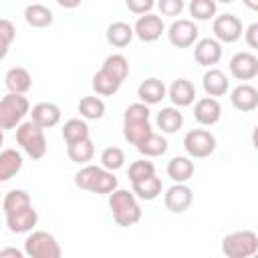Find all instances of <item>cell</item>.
<instances>
[{
  "label": "cell",
  "instance_id": "6da1fadb",
  "mask_svg": "<svg viewBox=\"0 0 258 258\" xmlns=\"http://www.w3.org/2000/svg\"><path fill=\"white\" fill-rule=\"evenodd\" d=\"M149 105L145 103H133L125 109V115H123V137L131 143V145H139L153 129L149 125Z\"/></svg>",
  "mask_w": 258,
  "mask_h": 258
},
{
  "label": "cell",
  "instance_id": "7a4b0ae2",
  "mask_svg": "<svg viewBox=\"0 0 258 258\" xmlns=\"http://www.w3.org/2000/svg\"><path fill=\"white\" fill-rule=\"evenodd\" d=\"M109 208L113 220L123 228H129L141 220V206L137 204L135 194L129 189H113L109 194Z\"/></svg>",
  "mask_w": 258,
  "mask_h": 258
},
{
  "label": "cell",
  "instance_id": "3957f363",
  "mask_svg": "<svg viewBox=\"0 0 258 258\" xmlns=\"http://www.w3.org/2000/svg\"><path fill=\"white\" fill-rule=\"evenodd\" d=\"M16 143L22 147V151L32 159H42L46 155V137L44 129L38 127L32 121H22L16 127Z\"/></svg>",
  "mask_w": 258,
  "mask_h": 258
},
{
  "label": "cell",
  "instance_id": "277c9868",
  "mask_svg": "<svg viewBox=\"0 0 258 258\" xmlns=\"http://www.w3.org/2000/svg\"><path fill=\"white\" fill-rule=\"evenodd\" d=\"M30 113V103L24 95L8 93L0 99V129H14L18 127L24 117Z\"/></svg>",
  "mask_w": 258,
  "mask_h": 258
},
{
  "label": "cell",
  "instance_id": "5b68a950",
  "mask_svg": "<svg viewBox=\"0 0 258 258\" xmlns=\"http://www.w3.org/2000/svg\"><path fill=\"white\" fill-rule=\"evenodd\" d=\"M222 252L228 258H250L258 252V236L252 230L232 232L222 238Z\"/></svg>",
  "mask_w": 258,
  "mask_h": 258
},
{
  "label": "cell",
  "instance_id": "8992f818",
  "mask_svg": "<svg viewBox=\"0 0 258 258\" xmlns=\"http://www.w3.org/2000/svg\"><path fill=\"white\" fill-rule=\"evenodd\" d=\"M24 254L30 258H60L62 250L50 232L36 230L24 240Z\"/></svg>",
  "mask_w": 258,
  "mask_h": 258
},
{
  "label": "cell",
  "instance_id": "52a82bcc",
  "mask_svg": "<svg viewBox=\"0 0 258 258\" xmlns=\"http://www.w3.org/2000/svg\"><path fill=\"white\" fill-rule=\"evenodd\" d=\"M183 147L189 157H208L216 151V137L208 129H191L183 137Z\"/></svg>",
  "mask_w": 258,
  "mask_h": 258
},
{
  "label": "cell",
  "instance_id": "ba28073f",
  "mask_svg": "<svg viewBox=\"0 0 258 258\" xmlns=\"http://www.w3.org/2000/svg\"><path fill=\"white\" fill-rule=\"evenodd\" d=\"M212 30L218 42L232 44L242 36V20L234 14H220L214 18Z\"/></svg>",
  "mask_w": 258,
  "mask_h": 258
},
{
  "label": "cell",
  "instance_id": "9c48e42d",
  "mask_svg": "<svg viewBox=\"0 0 258 258\" xmlns=\"http://www.w3.org/2000/svg\"><path fill=\"white\" fill-rule=\"evenodd\" d=\"M198 26L194 20L187 18H179L175 22H171V26L167 28V38L175 48H187L198 40Z\"/></svg>",
  "mask_w": 258,
  "mask_h": 258
},
{
  "label": "cell",
  "instance_id": "30bf717a",
  "mask_svg": "<svg viewBox=\"0 0 258 258\" xmlns=\"http://www.w3.org/2000/svg\"><path fill=\"white\" fill-rule=\"evenodd\" d=\"M230 75L238 81H252L258 75V58L250 50H240L230 58Z\"/></svg>",
  "mask_w": 258,
  "mask_h": 258
},
{
  "label": "cell",
  "instance_id": "8fae6325",
  "mask_svg": "<svg viewBox=\"0 0 258 258\" xmlns=\"http://www.w3.org/2000/svg\"><path fill=\"white\" fill-rule=\"evenodd\" d=\"M163 30H165V26H163L161 16L151 14V12L141 14V16L137 18L135 26H133L135 36H137L139 40H143V42H155V40L163 34Z\"/></svg>",
  "mask_w": 258,
  "mask_h": 258
},
{
  "label": "cell",
  "instance_id": "7c38bea8",
  "mask_svg": "<svg viewBox=\"0 0 258 258\" xmlns=\"http://www.w3.org/2000/svg\"><path fill=\"white\" fill-rule=\"evenodd\" d=\"M163 202H165V208H167L171 214H183V212L191 206V202H194V191H191V187L185 185V183H173V185L165 191Z\"/></svg>",
  "mask_w": 258,
  "mask_h": 258
},
{
  "label": "cell",
  "instance_id": "4fadbf2b",
  "mask_svg": "<svg viewBox=\"0 0 258 258\" xmlns=\"http://www.w3.org/2000/svg\"><path fill=\"white\" fill-rule=\"evenodd\" d=\"M194 117L200 125L204 127H212L220 121L222 117V105L218 103L216 97H202L196 101L194 105Z\"/></svg>",
  "mask_w": 258,
  "mask_h": 258
},
{
  "label": "cell",
  "instance_id": "5bb4252c",
  "mask_svg": "<svg viewBox=\"0 0 258 258\" xmlns=\"http://www.w3.org/2000/svg\"><path fill=\"white\" fill-rule=\"evenodd\" d=\"M38 222V214L36 210L30 206L22 208V210H16L12 214H6V226L12 234H26V232H32V228L36 226Z\"/></svg>",
  "mask_w": 258,
  "mask_h": 258
},
{
  "label": "cell",
  "instance_id": "9a60e30c",
  "mask_svg": "<svg viewBox=\"0 0 258 258\" xmlns=\"http://www.w3.org/2000/svg\"><path fill=\"white\" fill-rule=\"evenodd\" d=\"M194 56H196V62L202 64V67H214L220 62L222 58V42H218L216 38H202L196 42L194 46Z\"/></svg>",
  "mask_w": 258,
  "mask_h": 258
},
{
  "label": "cell",
  "instance_id": "2e32d148",
  "mask_svg": "<svg viewBox=\"0 0 258 258\" xmlns=\"http://www.w3.org/2000/svg\"><path fill=\"white\" fill-rule=\"evenodd\" d=\"M30 121L42 129H50L60 121V109L54 103H36L30 111Z\"/></svg>",
  "mask_w": 258,
  "mask_h": 258
},
{
  "label": "cell",
  "instance_id": "e0dca14e",
  "mask_svg": "<svg viewBox=\"0 0 258 258\" xmlns=\"http://www.w3.org/2000/svg\"><path fill=\"white\" fill-rule=\"evenodd\" d=\"M165 95H167V89H165L163 81H159L155 77L145 79L137 89V97L145 105H157V103H161L165 99Z\"/></svg>",
  "mask_w": 258,
  "mask_h": 258
},
{
  "label": "cell",
  "instance_id": "ac0fdd59",
  "mask_svg": "<svg viewBox=\"0 0 258 258\" xmlns=\"http://www.w3.org/2000/svg\"><path fill=\"white\" fill-rule=\"evenodd\" d=\"M232 105L234 109L242 111V113H250L258 107V91L256 87L244 83V85H238L234 91H232Z\"/></svg>",
  "mask_w": 258,
  "mask_h": 258
},
{
  "label": "cell",
  "instance_id": "d6986e66",
  "mask_svg": "<svg viewBox=\"0 0 258 258\" xmlns=\"http://www.w3.org/2000/svg\"><path fill=\"white\" fill-rule=\"evenodd\" d=\"M202 85L208 97H222L230 89V81L220 69H208L202 77Z\"/></svg>",
  "mask_w": 258,
  "mask_h": 258
},
{
  "label": "cell",
  "instance_id": "ffe728a7",
  "mask_svg": "<svg viewBox=\"0 0 258 258\" xmlns=\"http://www.w3.org/2000/svg\"><path fill=\"white\" fill-rule=\"evenodd\" d=\"M167 97L173 107H187L196 99V87L187 79H175L167 91Z\"/></svg>",
  "mask_w": 258,
  "mask_h": 258
},
{
  "label": "cell",
  "instance_id": "44dd1931",
  "mask_svg": "<svg viewBox=\"0 0 258 258\" xmlns=\"http://www.w3.org/2000/svg\"><path fill=\"white\" fill-rule=\"evenodd\" d=\"M4 85H6L8 93L26 95L32 87V77L24 67H12L4 77Z\"/></svg>",
  "mask_w": 258,
  "mask_h": 258
},
{
  "label": "cell",
  "instance_id": "7402d4cb",
  "mask_svg": "<svg viewBox=\"0 0 258 258\" xmlns=\"http://www.w3.org/2000/svg\"><path fill=\"white\" fill-rule=\"evenodd\" d=\"M22 169V155L16 149H0V183L12 179Z\"/></svg>",
  "mask_w": 258,
  "mask_h": 258
},
{
  "label": "cell",
  "instance_id": "603a6c76",
  "mask_svg": "<svg viewBox=\"0 0 258 258\" xmlns=\"http://www.w3.org/2000/svg\"><path fill=\"white\" fill-rule=\"evenodd\" d=\"M24 20L28 26L32 28H46L52 24L54 14L50 8H46L44 4H28L24 8Z\"/></svg>",
  "mask_w": 258,
  "mask_h": 258
},
{
  "label": "cell",
  "instance_id": "cb8c5ba5",
  "mask_svg": "<svg viewBox=\"0 0 258 258\" xmlns=\"http://www.w3.org/2000/svg\"><path fill=\"white\" fill-rule=\"evenodd\" d=\"M167 175L175 181V183H185L187 179H191L194 175V161L185 155H175L169 159L167 163Z\"/></svg>",
  "mask_w": 258,
  "mask_h": 258
},
{
  "label": "cell",
  "instance_id": "d4e9b609",
  "mask_svg": "<svg viewBox=\"0 0 258 258\" xmlns=\"http://www.w3.org/2000/svg\"><path fill=\"white\" fill-rule=\"evenodd\" d=\"M105 34H107V42L111 46H115V48H125L133 40V36H135L133 26H129L127 22H113V24H109Z\"/></svg>",
  "mask_w": 258,
  "mask_h": 258
},
{
  "label": "cell",
  "instance_id": "484cf974",
  "mask_svg": "<svg viewBox=\"0 0 258 258\" xmlns=\"http://www.w3.org/2000/svg\"><path fill=\"white\" fill-rule=\"evenodd\" d=\"M183 125V115L179 113V107H163L157 113V127L161 129V133H177Z\"/></svg>",
  "mask_w": 258,
  "mask_h": 258
},
{
  "label": "cell",
  "instance_id": "4316f807",
  "mask_svg": "<svg viewBox=\"0 0 258 258\" xmlns=\"http://www.w3.org/2000/svg\"><path fill=\"white\" fill-rule=\"evenodd\" d=\"M161 189H163V183H161V179L155 173L149 175V177H143L139 181H133V194L139 200H145V202L155 200L161 194Z\"/></svg>",
  "mask_w": 258,
  "mask_h": 258
},
{
  "label": "cell",
  "instance_id": "83f0119b",
  "mask_svg": "<svg viewBox=\"0 0 258 258\" xmlns=\"http://www.w3.org/2000/svg\"><path fill=\"white\" fill-rule=\"evenodd\" d=\"M67 155L71 161L79 163V165H85L93 159L95 155V145L93 141L87 137V139H81V141H75V143H67Z\"/></svg>",
  "mask_w": 258,
  "mask_h": 258
},
{
  "label": "cell",
  "instance_id": "f1b7e54d",
  "mask_svg": "<svg viewBox=\"0 0 258 258\" xmlns=\"http://www.w3.org/2000/svg\"><path fill=\"white\" fill-rule=\"evenodd\" d=\"M101 71H105L109 77H113L117 83L123 85V81L129 75V60L123 54H109L101 67Z\"/></svg>",
  "mask_w": 258,
  "mask_h": 258
},
{
  "label": "cell",
  "instance_id": "f546056e",
  "mask_svg": "<svg viewBox=\"0 0 258 258\" xmlns=\"http://www.w3.org/2000/svg\"><path fill=\"white\" fill-rule=\"evenodd\" d=\"M167 139L163 137V135H159V133H149L139 145H137V151L141 153V155H145V157H159V155H163L165 151H167Z\"/></svg>",
  "mask_w": 258,
  "mask_h": 258
},
{
  "label": "cell",
  "instance_id": "4dcf8cb0",
  "mask_svg": "<svg viewBox=\"0 0 258 258\" xmlns=\"http://www.w3.org/2000/svg\"><path fill=\"white\" fill-rule=\"evenodd\" d=\"M79 113L83 119H89V121H97L105 115V103L99 99V97H83L79 101Z\"/></svg>",
  "mask_w": 258,
  "mask_h": 258
},
{
  "label": "cell",
  "instance_id": "1f68e13d",
  "mask_svg": "<svg viewBox=\"0 0 258 258\" xmlns=\"http://www.w3.org/2000/svg\"><path fill=\"white\" fill-rule=\"evenodd\" d=\"M89 137V125L85 119H69L62 125V139L67 143H75Z\"/></svg>",
  "mask_w": 258,
  "mask_h": 258
},
{
  "label": "cell",
  "instance_id": "d6a6232c",
  "mask_svg": "<svg viewBox=\"0 0 258 258\" xmlns=\"http://www.w3.org/2000/svg\"><path fill=\"white\" fill-rule=\"evenodd\" d=\"M121 89V83H117L113 77H109L105 71H97L95 77H93V91L97 95H103V97H109V95H115L117 91Z\"/></svg>",
  "mask_w": 258,
  "mask_h": 258
},
{
  "label": "cell",
  "instance_id": "836d02e7",
  "mask_svg": "<svg viewBox=\"0 0 258 258\" xmlns=\"http://www.w3.org/2000/svg\"><path fill=\"white\" fill-rule=\"evenodd\" d=\"M30 204H32L30 196L24 189H10L2 200V210H4V214H12V212L22 210V208H26Z\"/></svg>",
  "mask_w": 258,
  "mask_h": 258
},
{
  "label": "cell",
  "instance_id": "e575fe53",
  "mask_svg": "<svg viewBox=\"0 0 258 258\" xmlns=\"http://www.w3.org/2000/svg\"><path fill=\"white\" fill-rule=\"evenodd\" d=\"M113 189H117V177L113 175V171H109V169H101L99 171V175H97V179H95V183L91 185V194H97V196H109Z\"/></svg>",
  "mask_w": 258,
  "mask_h": 258
},
{
  "label": "cell",
  "instance_id": "d590c367",
  "mask_svg": "<svg viewBox=\"0 0 258 258\" xmlns=\"http://www.w3.org/2000/svg\"><path fill=\"white\" fill-rule=\"evenodd\" d=\"M123 163H125V153H123L121 147L113 145V147L103 149V153H101V167H105L109 171H117V169L123 167Z\"/></svg>",
  "mask_w": 258,
  "mask_h": 258
},
{
  "label": "cell",
  "instance_id": "8d00e7d4",
  "mask_svg": "<svg viewBox=\"0 0 258 258\" xmlns=\"http://www.w3.org/2000/svg\"><path fill=\"white\" fill-rule=\"evenodd\" d=\"M218 4L216 0H191L189 2V14L196 20H210L216 16Z\"/></svg>",
  "mask_w": 258,
  "mask_h": 258
},
{
  "label": "cell",
  "instance_id": "74e56055",
  "mask_svg": "<svg viewBox=\"0 0 258 258\" xmlns=\"http://www.w3.org/2000/svg\"><path fill=\"white\" fill-rule=\"evenodd\" d=\"M101 169H103V167H99V165H85V167H81V169L75 173V185L89 191L91 185L95 183V179H97V175H99Z\"/></svg>",
  "mask_w": 258,
  "mask_h": 258
},
{
  "label": "cell",
  "instance_id": "f35d334b",
  "mask_svg": "<svg viewBox=\"0 0 258 258\" xmlns=\"http://www.w3.org/2000/svg\"><path fill=\"white\" fill-rule=\"evenodd\" d=\"M153 173H155V165H153L151 161H147V159H137V161H133V163L129 165L127 177H129V181L133 183V181H139V179L149 177V175H153Z\"/></svg>",
  "mask_w": 258,
  "mask_h": 258
},
{
  "label": "cell",
  "instance_id": "ab89813d",
  "mask_svg": "<svg viewBox=\"0 0 258 258\" xmlns=\"http://www.w3.org/2000/svg\"><path fill=\"white\" fill-rule=\"evenodd\" d=\"M155 4H157L159 12L163 16H179L181 10L185 8V2L183 0H157Z\"/></svg>",
  "mask_w": 258,
  "mask_h": 258
},
{
  "label": "cell",
  "instance_id": "60d3db41",
  "mask_svg": "<svg viewBox=\"0 0 258 258\" xmlns=\"http://www.w3.org/2000/svg\"><path fill=\"white\" fill-rule=\"evenodd\" d=\"M14 38H16V28H14V24H12L10 20H6V18H0V40L10 46V44L14 42Z\"/></svg>",
  "mask_w": 258,
  "mask_h": 258
},
{
  "label": "cell",
  "instance_id": "b9f144b4",
  "mask_svg": "<svg viewBox=\"0 0 258 258\" xmlns=\"http://www.w3.org/2000/svg\"><path fill=\"white\" fill-rule=\"evenodd\" d=\"M127 8L133 12V14H147L151 12V8L155 6V0H125Z\"/></svg>",
  "mask_w": 258,
  "mask_h": 258
},
{
  "label": "cell",
  "instance_id": "7bdbcfd3",
  "mask_svg": "<svg viewBox=\"0 0 258 258\" xmlns=\"http://www.w3.org/2000/svg\"><path fill=\"white\" fill-rule=\"evenodd\" d=\"M246 42L250 48H258V22H252L248 28H246Z\"/></svg>",
  "mask_w": 258,
  "mask_h": 258
},
{
  "label": "cell",
  "instance_id": "ee69618b",
  "mask_svg": "<svg viewBox=\"0 0 258 258\" xmlns=\"http://www.w3.org/2000/svg\"><path fill=\"white\" fill-rule=\"evenodd\" d=\"M4 256L22 258V256H24V252H22V250H18V248H4V250H0V258H4Z\"/></svg>",
  "mask_w": 258,
  "mask_h": 258
},
{
  "label": "cell",
  "instance_id": "f6af8a7d",
  "mask_svg": "<svg viewBox=\"0 0 258 258\" xmlns=\"http://www.w3.org/2000/svg\"><path fill=\"white\" fill-rule=\"evenodd\" d=\"M81 2H83V0H56V4H58V6L69 8V10H73V8H77V6H81Z\"/></svg>",
  "mask_w": 258,
  "mask_h": 258
},
{
  "label": "cell",
  "instance_id": "bcb514c9",
  "mask_svg": "<svg viewBox=\"0 0 258 258\" xmlns=\"http://www.w3.org/2000/svg\"><path fill=\"white\" fill-rule=\"evenodd\" d=\"M250 10H258V0H242Z\"/></svg>",
  "mask_w": 258,
  "mask_h": 258
},
{
  "label": "cell",
  "instance_id": "7dc6e473",
  "mask_svg": "<svg viewBox=\"0 0 258 258\" xmlns=\"http://www.w3.org/2000/svg\"><path fill=\"white\" fill-rule=\"evenodd\" d=\"M8 48H10V46H8V44H4V42L0 40V60H2V58L8 54Z\"/></svg>",
  "mask_w": 258,
  "mask_h": 258
},
{
  "label": "cell",
  "instance_id": "c3c4849f",
  "mask_svg": "<svg viewBox=\"0 0 258 258\" xmlns=\"http://www.w3.org/2000/svg\"><path fill=\"white\" fill-rule=\"evenodd\" d=\"M2 143H4V131L0 129V149H2Z\"/></svg>",
  "mask_w": 258,
  "mask_h": 258
},
{
  "label": "cell",
  "instance_id": "681fc988",
  "mask_svg": "<svg viewBox=\"0 0 258 258\" xmlns=\"http://www.w3.org/2000/svg\"><path fill=\"white\" fill-rule=\"evenodd\" d=\"M216 2H222V4H230V2H234V0H216Z\"/></svg>",
  "mask_w": 258,
  "mask_h": 258
}]
</instances>
